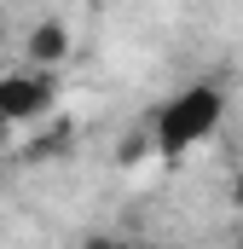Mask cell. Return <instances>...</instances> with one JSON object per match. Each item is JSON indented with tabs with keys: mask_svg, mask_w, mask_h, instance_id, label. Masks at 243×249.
Listing matches in <instances>:
<instances>
[{
	"mask_svg": "<svg viewBox=\"0 0 243 249\" xmlns=\"http://www.w3.org/2000/svg\"><path fill=\"white\" fill-rule=\"evenodd\" d=\"M220 116H226V87H220V81H191V87H180V93L156 110L151 139H156L162 157H185L197 139H208V133L220 127Z\"/></svg>",
	"mask_w": 243,
	"mask_h": 249,
	"instance_id": "obj_1",
	"label": "cell"
},
{
	"mask_svg": "<svg viewBox=\"0 0 243 249\" xmlns=\"http://www.w3.org/2000/svg\"><path fill=\"white\" fill-rule=\"evenodd\" d=\"M52 105H58V75H41V70H12V75H0V145H6L12 127L41 122Z\"/></svg>",
	"mask_w": 243,
	"mask_h": 249,
	"instance_id": "obj_2",
	"label": "cell"
},
{
	"mask_svg": "<svg viewBox=\"0 0 243 249\" xmlns=\"http://www.w3.org/2000/svg\"><path fill=\"white\" fill-rule=\"evenodd\" d=\"M75 53V35H69V23L64 18H41V23H29V35H23V70H41V75H58V64Z\"/></svg>",
	"mask_w": 243,
	"mask_h": 249,
	"instance_id": "obj_3",
	"label": "cell"
},
{
	"mask_svg": "<svg viewBox=\"0 0 243 249\" xmlns=\"http://www.w3.org/2000/svg\"><path fill=\"white\" fill-rule=\"evenodd\" d=\"M151 151H156V139H151V133H127V139L116 145V162H122V168H139Z\"/></svg>",
	"mask_w": 243,
	"mask_h": 249,
	"instance_id": "obj_4",
	"label": "cell"
},
{
	"mask_svg": "<svg viewBox=\"0 0 243 249\" xmlns=\"http://www.w3.org/2000/svg\"><path fill=\"white\" fill-rule=\"evenodd\" d=\"M69 133H75V122H52L41 139H35V145H29V157H58L64 145H69Z\"/></svg>",
	"mask_w": 243,
	"mask_h": 249,
	"instance_id": "obj_5",
	"label": "cell"
},
{
	"mask_svg": "<svg viewBox=\"0 0 243 249\" xmlns=\"http://www.w3.org/2000/svg\"><path fill=\"white\" fill-rule=\"evenodd\" d=\"M81 249H145V244H133V238H110V232H87Z\"/></svg>",
	"mask_w": 243,
	"mask_h": 249,
	"instance_id": "obj_6",
	"label": "cell"
},
{
	"mask_svg": "<svg viewBox=\"0 0 243 249\" xmlns=\"http://www.w3.org/2000/svg\"><path fill=\"white\" fill-rule=\"evenodd\" d=\"M232 209H243V168L232 174Z\"/></svg>",
	"mask_w": 243,
	"mask_h": 249,
	"instance_id": "obj_7",
	"label": "cell"
},
{
	"mask_svg": "<svg viewBox=\"0 0 243 249\" xmlns=\"http://www.w3.org/2000/svg\"><path fill=\"white\" fill-rule=\"evenodd\" d=\"M238 249H243V238H238Z\"/></svg>",
	"mask_w": 243,
	"mask_h": 249,
	"instance_id": "obj_8",
	"label": "cell"
},
{
	"mask_svg": "<svg viewBox=\"0 0 243 249\" xmlns=\"http://www.w3.org/2000/svg\"><path fill=\"white\" fill-rule=\"evenodd\" d=\"M0 151H6V145H0Z\"/></svg>",
	"mask_w": 243,
	"mask_h": 249,
	"instance_id": "obj_9",
	"label": "cell"
}]
</instances>
